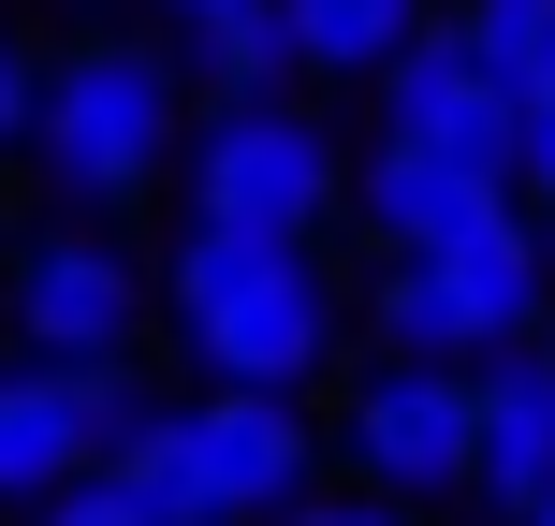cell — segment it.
<instances>
[{"instance_id":"obj_1","label":"cell","mask_w":555,"mask_h":526,"mask_svg":"<svg viewBox=\"0 0 555 526\" xmlns=\"http://www.w3.org/2000/svg\"><path fill=\"white\" fill-rule=\"evenodd\" d=\"M162 307L220 395H307L336 365V278H322V249H278V234L191 220L162 264Z\"/></svg>"},{"instance_id":"obj_2","label":"cell","mask_w":555,"mask_h":526,"mask_svg":"<svg viewBox=\"0 0 555 526\" xmlns=\"http://www.w3.org/2000/svg\"><path fill=\"white\" fill-rule=\"evenodd\" d=\"M29 162L59 205H132L191 162V103H176V59L103 29V44L44 59V117H29Z\"/></svg>"},{"instance_id":"obj_3","label":"cell","mask_w":555,"mask_h":526,"mask_svg":"<svg viewBox=\"0 0 555 526\" xmlns=\"http://www.w3.org/2000/svg\"><path fill=\"white\" fill-rule=\"evenodd\" d=\"M307 469H322V439H307L293 395H191V410H162L117 453V483L162 526H293Z\"/></svg>"},{"instance_id":"obj_4","label":"cell","mask_w":555,"mask_h":526,"mask_svg":"<svg viewBox=\"0 0 555 526\" xmlns=\"http://www.w3.org/2000/svg\"><path fill=\"white\" fill-rule=\"evenodd\" d=\"M541 307H555V264H541V220L512 205L439 264H380L365 322H380V365H498L541 336Z\"/></svg>"},{"instance_id":"obj_5","label":"cell","mask_w":555,"mask_h":526,"mask_svg":"<svg viewBox=\"0 0 555 526\" xmlns=\"http://www.w3.org/2000/svg\"><path fill=\"white\" fill-rule=\"evenodd\" d=\"M191 220H220V234H278V249H307V234L351 205V146L322 132L307 103H220L191 132Z\"/></svg>"},{"instance_id":"obj_6","label":"cell","mask_w":555,"mask_h":526,"mask_svg":"<svg viewBox=\"0 0 555 526\" xmlns=\"http://www.w3.org/2000/svg\"><path fill=\"white\" fill-rule=\"evenodd\" d=\"M146 395H132V365H29V351H0V512H44V498H74L88 469H117V453L146 439Z\"/></svg>"},{"instance_id":"obj_7","label":"cell","mask_w":555,"mask_h":526,"mask_svg":"<svg viewBox=\"0 0 555 526\" xmlns=\"http://www.w3.org/2000/svg\"><path fill=\"white\" fill-rule=\"evenodd\" d=\"M336 453H351V483H380V498H468L482 381L468 365H365L351 410H336Z\"/></svg>"},{"instance_id":"obj_8","label":"cell","mask_w":555,"mask_h":526,"mask_svg":"<svg viewBox=\"0 0 555 526\" xmlns=\"http://www.w3.org/2000/svg\"><path fill=\"white\" fill-rule=\"evenodd\" d=\"M380 146H424V162L512 191V176H527V103H512V88L453 44V29H424V44L380 74Z\"/></svg>"},{"instance_id":"obj_9","label":"cell","mask_w":555,"mask_h":526,"mask_svg":"<svg viewBox=\"0 0 555 526\" xmlns=\"http://www.w3.org/2000/svg\"><path fill=\"white\" fill-rule=\"evenodd\" d=\"M132 322H146L132 249H103V234H44V249H15V351H29V365H117Z\"/></svg>"},{"instance_id":"obj_10","label":"cell","mask_w":555,"mask_h":526,"mask_svg":"<svg viewBox=\"0 0 555 526\" xmlns=\"http://www.w3.org/2000/svg\"><path fill=\"white\" fill-rule=\"evenodd\" d=\"M351 220L380 234L395 264H439V249H468L482 220H512V191H482V176L424 162V146H365V162H351Z\"/></svg>"},{"instance_id":"obj_11","label":"cell","mask_w":555,"mask_h":526,"mask_svg":"<svg viewBox=\"0 0 555 526\" xmlns=\"http://www.w3.org/2000/svg\"><path fill=\"white\" fill-rule=\"evenodd\" d=\"M482 381V453H468V498L482 512H541L555 498V336H527V351L468 365Z\"/></svg>"},{"instance_id":"obj_12","label":"cell","mask_w":555,"mask_h":526,"mask_svg":"<svg viewBox=\"0 0 555 526\" xmlns=\"http://www.w3.org/2000/svg\"><path fill=\"white\" fill-rule=\"evenodd\" d=\"M278 29H293L307 74H365V88H380L439 15H424V0H278Z\"/></svg>"},{"instance_id":"obj_13","label":"cell","mask_w":555,"mask_h":526,"mask_svg":"<svg viewBox=\"0 0 555 526\" xmlns=\"http://www.w3.org/2000/svg\"><path fill=\"white\" fill-rule=\"evenodd\" d=\"M453 44H468L512 103H555V0H453Z\"/></svg>"},{"instance_id":"obj_14","label":"cell","mask_w":555,"mask_h":526,"mask_svg":"<svg viewBox=\"0 0 555 526\" xmlns=\"http://www.w3.org/2000/svg\"><path fill=\"white\" fill-rule=\"evenodd\" d=\"M205 74H220V103H278V74H307V59H293V29H278V15H249V29L205 44Z\"/></svg>"},{"instance_id":"obj_15","label":"cell","mask_w":555,"mask_h":526,"mask_svg":"<svg viewBox=\"0 0 555 526\" xmlns=\"http://www.w3.org/2000/svg\"><path fill=\"white\" fill-rule=\"evenodd\" d=\"M29 526H162V512H146V498H132V483H117V469H88L74 498H44Z\"/></svg>"},{"instance_id":"obj_16","label":"cell","mask_w":555,"mask_h":526,"mask_svg":"<svg viewBox=\"0 0 555 526\" xmlns=\"http://www.w3.org/2000/svg\"><path fill=\"white\" fill-rule=\"evenodd\" d=\"M29 117H44V59H29L15 29H0V162L29 146Z\"/></svg>"},{"instance_id":"obj_17","label":"cell","mask_w":555,"mask_h":526,"mask_svg":"<svg viewBox=\"0 0 555 526\" xmlns=\"http://www.w3.org/2000/svg\"><path fill=\"white\" fill-rule=\"evenodd\" d=\"M176 29H205V44H220V29H249V15H278V0H162Z\"/></svg>"},{"instance_id":"obj_18","label":"cell","mask_w":555,"mask_h":526,"mask_svg":"<svg viewBox=\"0 0 555 526\" xmlns=\"http://www.w3.org/2000/svg\"><path fill=\"white\" fill-rule=\"evenodd\" d=\"M527 191H541V220H555V103H527Z\"/></svg>"},{"instance_id":"obj_19","label":"cell","mask_w":555,"mask_h":526,"mask_svg":"<svg viewBox=\"0 0 555 526\" xmlns=\"http://www.w3.org/2000/svg\"><path fill=\"white\" fill-rule=\"evenodd\" d=\"M293 526H410V512H365V498H351V512H293Z\"/></svg>"},{"instance_id":"obj_20","label":"cell","mask_w":555,"mask_h":526,"mask_svg":"<svg viewBox=\"0 0 555 526\" xmlns=\"http://www.w3.org/2000/svg\"><path fill=\"white\" fill-rule=\"evenodd\" d=\"M512 526H555V498H541V512H512Z\"/></svg>"},{"instance_id":"obj_21","label":"cell","mask_w":555,"mask_h":526,"mask_svg":"<svg viewBox=\"0 0 555 526\" xmlns=\"http://www.w3.org/2000/svg\"><path fill=\"white\" fill-rule=\"evenodd\" d=\"M541 264H555V220H541Z\"/></svg>"}]
</instances>
